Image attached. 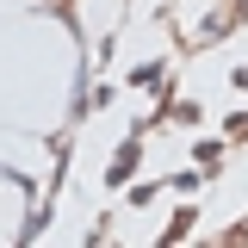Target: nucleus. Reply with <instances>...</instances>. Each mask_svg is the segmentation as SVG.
<instances>
[{"instance_id": "1", "label": "nucleus", "mask_w": 248, "mask_h": 248, "mask_svg": "<svg viewBox=\"0 0 248 248\" xmlns=\"http://www.w3.org/2000/svg\"><path fill=\"white\" fill-rule=\"evenodd\" d=\"M130 168H137V149H118V161H112V180H124Z\"/></svg>"}]
</instances>
